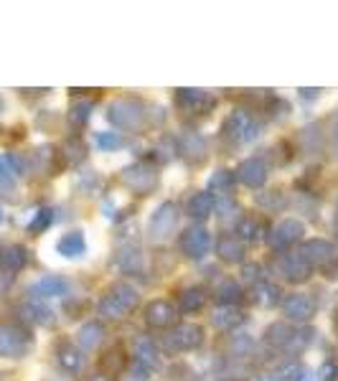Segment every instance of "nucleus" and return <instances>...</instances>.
<instances>
[{
  "instance_id": "obj_1",
  "label": "nucleus",
  "mask_w": 338,
  "mask_h": 381,
  "mask_svg": "<svg viewBox=\"0 0 338 381\" xmlns=\"http://www.w3.org/2000/svg\"><path fill=\"white\" fill-rule=\"evenodd\" d=\"M138 305V290L130 283H112L99 297L97 313L107 320H120Z\"/></svg>"
},
{
  "instance_id": "obj_2",
  "label": "nucleus",
  "mask_w": 338,
  "mask_h": 381,
  "mask_svg": "<svg viewBox=\"0 0 338 381\" xmlns=\"http://www.w3.org/2000/svg\"><path fill=\"white\" fill-rule=\"evenodd\" d=\"M107 120L112 122L117 130H127V133H140L148 125V112L145 105L138 99H117L107 107Z\"/></svg>"
},
{
  "instance_id": "obj_3",
  "label": "nucleus",
  "mask_w": 338,
  "mask_h": 381,
  "mask_svg": "<svg viewBox=\"0 0 338 381\" xmlns=\"http://www.w3.org/2000/svg\"><path fill=\"white\" fill-rule=\"evenodd\" d=\"M204 328L196 323H181L176 328H170L166 336H163L161 346L166 353L176 356V353H189V351H196L201 343H204Z\"/></svg>"
},
{
  "instance_id": "obj_4",
  "label": "nucleus",
  "mask_w": 338,
  "mask_h": 381,
  "mask_svg": "<svg viewBox=\"0 0 338 381\" xmlns=\"http://www.w3.org/2000/svg\"><path fill=\"white\" fill-rule=\"evenodd\" d=\"M178 226V206L173 201H163L153 209L148 219V239L153 244H163L176 234Z\"/></svg>"
},
{
  "instance_id": "obj_5",
  "label": "nucleus",
  "mask_w": 338,
  "mask_h": 381,
  "mask_svg": "<svg viewBox=\"0 0 338 381\" xmlns=\"http://www.w3.org/2000/svg\"><path fill=\"white\" fill-rule=\"evenodd\" d=\"M34 348V336L18 323H0V359H23Z\"/></svg>"
},
{
  "instance_id": "obj_6",
  "label": "nucleus",
  "mask_w": 338,
  "mask_h": 381,
  "mask_svg": "<svg viewBox=\"0 0 338 381\" xmlns=\"http://www.w3.org/2000/svg\"><path fill=\"white\" fill-rule=\"evenodd\" d=\"M122 184L133 190V193L145 196V193H150V190L158 186V168L148 160L133 163V165H127V168L122 170Z\"/></svg>"
},
{
  "instance_id": "obj_7",
  "label": "nucleus",
  "mask_w": 338,
  "mask_h": 381,
  "mask_svg": "<svg viewBox=\"0 0 338 381\" xmlns=\"http://www.w3.org/2000/svg\"><path fill=\"white\" fill-rule=\"evenodd\" d=\"M178 247H181V254H184V257H189V260H193V262H201L206 254L212 252V232H209L204 224L189 226V229L181 234Z\"/></svg>"
},
{
  "instance_id": "obj_8",
  "label": "nucleus",
  "mask_w": 338,
  "mask_h": 381,
  "mask_svg": "<svg viewBox=\"0 0 338 381\" xmlns=\"http://www.w3.org/2000/svg\"><path fill=\"white\" fill-rule=\"evenodd\" d=\"M318 313V300L310 292H290L282 300V315L288 318L290 323L305 325L310 323Z\"/></svg>"
},
{
  "instance_id": "obj_9",
  "label": "nucleus",
  "mask_w": 338,
  "mask_h": 381,
  "mask_svg": "<svg viewBox=\"0 0 338 381\" xmlns=\"http://www.w3.org/2000/svg\"><path fill=\"white\" fill-rule=\"evenodd\" d=\"M260 130L262 125H257V122L247 112H242V110L229 112V117H226L224 125H221V135L229 137L232 142H252L254 137H260Z\"/></svg>"
},
{
  "instance_id": "obj_10",
  "label": "nucleus",
  "mask_w": 338,
  "mask_h": 381,
  "mask_svg": "<svg viewBox=\"0 0 338 381\" xmlns=\"http://www.w3.org/2000/svg\"><path fill=\"white\" fill-rule=\"evenodd\" d=\"M305 234V224L300 219H295V216H288V219H282L280 224L270 232L267 241L270 247L277 249V252H285V249H293L297 244V241L303 239Z\"/></svg>"
},
{
  "instance_id": "obj_11",
  "label": "nucleus",
  "mask_w": 338,
  "mask_h": 381,
  "mask_svg": "<svg viewBox=\"0 0 338 381\" xmlns=\"http://www.w3.org/2000/svg\"><path fill=\"white\" fill-rule=\"evenodd\" d=\"M275 267H277V275H280L282 280H288V283H305L310 277V272H313V267H310L308 260L300 254V249H297V252L280 254Z\"/></svg>"
},
{
  "instance_id": "obj_12",
  "label": "nucleus",
  "mask_w": 338,
  "mask_h": 381,
  "mask_svg": "<svg viewBox=\"0 0 338 381\" xmlns=\"http://www.w3.org/2000/svg\"><path fill=\"white\" fill-rule=\"evenodd\" d=\"M300 254L308 260L310 267H318V269L331 267L333 262H338L336 244L328 241V239H308L303 247H300Z\"/></svg>"
},
{
  "instance_id": "obj_13",
  "label": "nucleus",
  "mask_w": 338,
  "mask_h": 381,
  "mask_svg": "<svg viewBox=\"0 0 338 381\" xmlns=\"http://www.w3.org/2000/svg\"><path fill=\"white\" fill-rule=\"evenodd\" d=\"M234 178H237L242 186H247V188L257 190L267 184L270 168L262 158H244V160L237 165V170H234Z\"/></svg>"
},
{
  "instance_id": "obj_14",
  "label": "nucleus",
  "mask_w": 338,
  "mask_h": 381,
  "mask_svg": "<svg viewBox=\"0 0 338 381\" xmlns=\"http://www.w3.org/2000/svg\"><path fill=\"white\" fill-rule=\"evenodd\" d=\"M71 290V283L66 280V277L61 275H43L38 277L34 285H31V297L34 300H54V297H64L69 295Z\"/></svg>"
},
{
  "instance_id": "obj_15",
  "label": "nucleus",
  "mask_w": 338,
  "mask_h": 381,
  "mask_svg": "<svg viewBox=\"0 0 338 381\" xmlns=\"http://www.w3.org/2000/svg\"><path fill=\"white\" fill-rule=\"evenodd\" d=\"M178 107H184L186 112L193 114H209L216 107V97L206 89H178L176 92Z\"/></svg>"
},
{
  "instance_id": "obj_16",
  "label": "nucleus",
  "mask_w": 338,
  "mask_h": 381,
  "mask_svg": "<svg viewBox=\"0 0 338 381\" xmlns=\"http://www.w3.org/2000/svg\"><path fill=\"white\" fill-rule=\"evenodd\" d=\"M176 148L189 163H204L209 156V142L201 133H184L176 140Z\"/></svg>"
},
{
  "instance_id": "obj_17",
  "label": "nucleus",
  "mask_w": 338,
  "mask_h": 381,
  "mask_svg": "<svg viewBox=\"0 0 338 381\" xmlns=\"http://www.w3.org/2000/svg\"><path fill=\"white\" fill-rule=\"evenodd\" d=\"M133 359L138 366H142L145 371H150V374L161 366V353H158V346H155V341L148 338V336H140V338L133 341Z\"/></svg>"
},
{
  "instance_id": "obj_18",
  "label": "nucleus",
  "mask_w": 338,
  "mask_h": 381,
  "mask_svg": "<svg viewBox=\"0 0 338 381\" xmlns=\"http://www.w3.org/2000/svg\"><path fill=\"white\" fill-rule=\"evenodd\" d=\"M87 249H89V244H87V237L82 229H71V232L61 234L57 241V252L64 260H82Z\"/></svg>"
},
{
  "instance_id": "obj_19",
  "label": "nucleus",
  "mask_w": 338,
  "mask_h": 381,
  "mask_svg": "<svg viewBox=\"0 0 338 381\" xmlns=\"http://www.w3.org/2000/svg\"><path fill=\"white\" fill-rule=\"evenodd\" d=\"M176 315H178L176 305L170 303V300H163V297L148 303V308H145V323L150 328H168V325H173Z\"/></svg>"
},
{
  "instance_id": "obj_20",
  "label": "nucleus",
  "mask_w": 338,
  "mask_h": 381,
  "mask_svg": "<svg viewBox=\"0 0 338 381\" xmlns=\"http://www.w3.org/2000/svg\"><path fill=\"white\" fill-rule=\"evenodd\" d=\"M214 206H216V198H214L212 190H196L191 193L189 201H186V214H189L193 221H206L209 216H214Z\"/></svg>"
},
{
  "instance_id": "obj_21",
  "label": "nucleus",
  "mask_w": 338,
  "mask_h": 381,
  "mask_svg": "<svg viewBox=\"0 0 338 381\" xmlns=\"http://www.w3.org/2000/svg\"><path fill=\"white\" fill-rule=\"evenodd\" d=\"M216 257L226 264H244V244L234 234H221L216 239Z\"/></svg>"
},
{
  "instance_id": "obj_22",
  "label": "nucleus",
  "mask_w": 338,
  "mask_h": 381,
  "mask_svg": "<svg viewBox=\"0 0 338 381\" xmlns=\"http://www.w3.org/2000/svg\"><path fill=\"white\" fill-rule=\"evenodd\" d=\"M57 361L59 366L66 371V374H79V368L84 366V356H82V351H79L71 341H64V343H59L57 348Z\"/></svg>"
},
{
  "instance_id": "obj_23",
  "label": "nucleus",
  "mask_w": 338,
  "mask_h": 381,
  "mask_svg": "<svg viewBox=\"0 0 338 381\" xmlns=\"http://www.w3.org/2000/svg\"><path fill=\"white\" fill-rule=\"evenodd\" d=\"M102 341H105V325L99 323V320H89V323H84L77 331V343L79 348H84V351L99 348Z\"/></svg>"
},
{
  "instance_id": "obj_24",
  "label": "nucleus",
  "mask_w": 338,
  "mask_h": 381,
  "mask_svg": "<svg viewBox=\"0 0 338 381\" xmlns=\"http://www.w3.org/2000/svg\"><path fill=\"white\" fill-rule=\"evenodd\" d=\"M206 305V290L201 285H191V287L181 290L178 295V311L181 313H198Z\"/></svg>"
},
{
  "instance_id": "obj_25",
  "label": "nucleus",
  "mask_w": 338,
  "mask_h": 381,
  "mask_svg": "<svg viewBox=\"0 0 338 381\" xmlns=\"http://www.w3.org/2000/svg\"><path fill=\"white\" fill-rule=\"evenodd\" d=\"M23 315H26V320L29 323H36V325H51L54 320H57V315H54V311H51L49 305L43 303V300H26L23 303Z\"/></svg>"
},
{
  "instance_id": "obj_26",
  "label": "nucleus",
  "mask_w": 338,
  "mask_h": 381,
  "mask_svg": "<svg viewBox=\"0 0 338 381\" xmlns=\"http://www.w3.org/2000/svg\"><path fill=\"white\" fill-rule=\"evenodd\" d=\"M234 237L244 241H260L262 239V221L252 214H242V219L234 224Z\"/></svg>"
},
{
  "instance_id": "obj_27",
  "label": "nucleus",
  "mask_w": 338,
  "mask_h": 381,
  "mask_svg": "<svg viewBox=\"0 0 338 381\" xmlns=\"http://www.w3.org/2000/svg\"><path fill=\"white\" fill-rule=\"evenodd\" d=\"M3 269L15 275V272H21L26 264H29V249L23 247V244H10L8 249H3V260H0Z\"/></svg>"
},
{
  "instance_id": "obj_28",
  "label": "nucleus",
  "mask_w": 338,
  "mask_h": 381,
  "mask_svg": "<svg viewBox=\"0 0 338 381\" xmlns=\"http://www.w3.org/2000/svg\"><path fill=\"white\" fill-rule=\"evenodd\" d=\"M117 267L125 272V275H135V272H140L142 267V252L140 247H135V244H125L117 254Z\"/></svg>"
},
{
  "instance_id": "obj_29",
  "label": "nucleus",
  "mask_w": 338,
  "mask_h": 381,
  "mask_svg": "<svg viewBox=\"0 0 338 381\" xmlns=\"http://www.w3.org/2000/svg\"><path fill=\"white\" fill-rule=\"evenodd\" d=\"M214 214L219 216V221H224V224H237L242 219V209L240 204L234 201L229 193L224 196H216V206H214Z\"/></svg>"
},
{
  "instance_id": "obj_30",
  "label": "nucleus",
  "mask_w": 338,
  "mask_h": 381,
  "mask_svg": "<svg viewBox=\"0 0 338 381\" xmlns=\"http://www.w3.org/2000/svg\"><path fill=\"white\" fill-rule=\"evenodd\" d=\"M244 320L242 311H237V305H219V311H214L212 323L221 331H229V328H237V325Z\"/></svg>"
},
{
  "instance_id": "obj_31",
  "label": "nucleus",
  "mask_w": 338,
  "mask_h": 381,
  "mask_svg": "<svg viewBox=\"0 0 338 381\" xmlns=\"http://www.w3.org/2000/svg\"><path fill=\"white\" fill-rule=\"evenodd\" d=\"M293 336H295V331H293L288 323H272L267 331H265V343H270L272 348L285 351L288 343L293 341Z\"/></svg>"
},
{
  "instance_id": "obj_32",
  "label": "nucleus",
  "mask_w": 338,
  "mask_h": 381,
  "mask_svg": "<svg viewBox=\"0 0 338 381\" xmlns=\"http://www.w3.org/2000/svg\"><path fill=\"white\" fill-rule=\"evenodd\" d=\"M94 112V105L92 99H74L69 107V120L74 127H84L87 122H89V117H92Z\"/></svg>"
},
{
  "instance_id": "obj_33",
  "label": "nucleus",
  "mask_w": 338,
  "mask_h": 381,
  "mask_svg": "<svg viewBox=\"0 0 338 381\" xmlns=\"http://www.w3.org/2000/svg\"><path fill=\"white\" fill-rule=\"evenodd\" d=\"M54 221H57V211H54L51 206H43V209H38V211L34 214V219L29 221V234L38 237V234L46 232Z\"/></svg>"
},
{
  "instance_id": "obj_34",
  "label": "nucleus",
  "mask_w": 338,
  "mask_h": 381,
  "mask_svg": "<svg viewBox=\"0 0 338 381\" xmlns=\"http://www.w3.org/2000/svg\"><path fill=\"white\" fill-rule=\"evenodd\" d=\"M216 300L219 305H237L242 300V285L237 280H224L216 287Z\"/></svg>"
},
{
  "instance_id": "obj_35",
  "label": "nucleus",
  "mask_w": 338,
  "mask_h": 381,
  "mask_svg": "<svg viewBox=\"0 0 338 381\" xmlns=\"http://www.w3.org/2000/svg\"><path fill=\"white\" fill-rule=\"evenodd\" d=\"M300 148L305 150V153H321V148H323V135H321V127L318 125H308L303 127V133H300Z\"/></svg>"
},
{
  "instance_id": "obj_36",
  "label": "nucleus",
  "mask_w": 338,
  "mask_h": 381,
  "mask_svg": "<svg viewBox=\"0 0 338 381\" xmlns=\"http://www.w3.org/2000/svg\"><path fill=\"white\" fill-rule=\"evenodd\" d=\"M125 145L120 133H110V130H99L94 133V148L102 150V153H115V150H120Z\"/></svg>"
},
{
  "instance_id": "obj_37",
  "label": "nucleus",
  "mask_w": 338,
  "mask_h": 381,
  "mask_svg": "<svg viewBox=\"0 0 338 381\" xmlns=\"http://www.w3.org/2000/svg\"><path fill=\"white\" fill-rule=\"evenodd\" d=\"M234 181H237V178H234L232 170L221 168V170H216L212 178H209V188H216L219 196H224V193H229V188L234 186Z\"/></svg>"
},
{
  "instance_id": "obj_38",
  "label": "nucleus",
  "mask_w": 338,
  "mask_h": 381,
  "mask_svg": "<svg viewBox=\"0 0 338 381\" xmlns=\"http://www.w3.org/2000/svg\"><path fill=\"white\" fill-rule=\"evenodd\" d=\"M254 292H257V303L260 305H275L280 300V287L272 283H265V280L260 285H254Z\"/></svg>"
},
{
  "instance_id": "obj_39",
  "label": "nucleus",
  "mask_w": 338,
  "mask_h": 381,
  "mask_svg": "<svg viewBox=\"0 0 338 381\" xmlns=\"http://www.w3.org/2000/svg\"><path fill=\"white\" fill-rule=\"evenodd\" d=\"M0 190H15V170L8 156H0Z\"/></svg>"
},
{
  "instance_id": "obj_40",
  "label": "nucleus",
  "mask_w": 338,
  "mask_h": 381,
  "mask_svg": "<svg viewBox=\"0 0 338 381\" xmlns=\"http://www.w3.org/2000/svg\"><path fill=\"white\" fill-rule=\"evenodd\" d=\"M282 376H285V381H313V371L305 364H293L282 371Z\"/></svg>"
},
{
  "instance_id": "obj_41",
  "label": "nucleus",
  "mask_w": 338,
  "mask_h": 381,
  "mask_svg": "<svg viewBox=\"0 0 338 381\" xmlns=\"http://www.w3.org/2000/svg\"><path fill=\"white\" fill-rule=\"evenodd\" d=\"M252 338L247 336V333H237V336H232V343H229V348H232L234 356H244V353L252 351Z\"/></svg>"
},
{
  "instance_id": "obj_42",
  "label": "nucleus",
  "mask_w": 338,
  "mask_h": 381,
  "mask_svg": "<svg viewBox=\"0 0 338 381\" xmlns=\"http://www.w3.org/2000/svg\"><path fill=\"white\" fill-rule=\"evenodd\" d=\"M260 206L262 209H267V211H275V209H282V206H285V196H282L280 190H267V193H262L260 196Z\"/></svg>"
},
{
  "instance_id": "obj_43",
  "label": "nucleus",
  "mask_w": 338,
  "mask_h": 381,
  "mask_svg": "<svg viewBox=\"0 0 338 381\" xmlns=\"http://www.w3.org/2000/svg\"><path fill=\"white\" fill-rule=\"evenodd\" d=\"M262 264H257V262H247L244 267H242V280L244 283H252V285H260L265 277H262Z\"/></svg>"
},
{
  "instance_id": "obj_44",
  "label": "nucleus",
  "mask_w": 338,
  "mask_h": 381,
  "mask_svg": "<svg viewBox=\"0 0 338 381\" xmlns=\"http://www.w3.org/2000/svg\"><path fill=\"white\" fill-rule=\"evenodd\" d=\"M170 381H198V374L189 364H176L170 368Z\"/></svg>"
},
{
  "instance_id": "obj_45",
  "label": "nucleus",
  "mask_w": 338,
  "mask_h": 381,
  "mask_svg": "<svg viewBox=\"0 0 338 381\" xmlns=\"http://www.w3.org/2000/svg\"><path fill=\"white\" fill-rule=\"evenodd\" d=\"M64 158L69 163H79L82 158H84V145L79 142V137L77 140H69L66 145H64Z\"/></svg>"
},
{
  "instance_id": "obj_46",
  "label": "nucleus",
  "mask_w": 338,
  "mask_h": 381,
  "mask_svg": "<svg viewBox=\"0 0 338 381\" xmlns=\"http://www.w3.org/2000/svg\"><path fill=\"white\" fill-rule=\"evenodd\" d=\"M150 371H145L142 366H138V364H133V368H130V374L125 376V381H148Z\"/></svg>"
},
{
  "instance_id": "obj_47",
  "label": "nucleus",
  "mask_w": 338,
  "mask_h": 381,
  "mask_svg": "<svg viewBox=\"0 0 338 381\" xmlns=\"http://www.w3.org/2000/svg\"><path fill=\"white\" fill-rule=\"evenodd\" d=\"M249 381H285L282 371H267V374H254Z\"/></svg>"
},
{
  "instance_id": "obj_48",
  "label": "nucleus",
  "mask_w": 338,
  "mask_h": 381,
  "mask_svg": "<svg viewBox=\"0 0 338 381\" xmlns=\"http://www.w3.org/2000/svg\"><path fill=\"white\" fill-rule=\"evenodd\" d=\"M297 94L303 99H318L321 97V89H308V87H305V89H297Z\"/></svg>"
},
{
  "instance_id": "obj_49",
  "label": "nucleus",
  "mask_w": 338,
  "mask_h": 381,
  "mask_svg": "<svg viewBox=\"0 0 338 381\" xmlns=\"http://www.w3.org/2000/svg\"><path fill=\"white\" fill-rule=\"evenodd\" d=\"M331 142H333V150H336V156H338V117L333 120V127H331Z\"/></svg>"
},
{
  "instance_id": "obj_50",
  "label": "nucleus",
  "mask_w": 338,
  "mask_h": 381,
  "mask_svg": "<svg viewBox=\"0 0 338 381\" xmlns=\"http://www.w3.org/2000/svg\"><path fill=\"white\" fill-rule=\"evenodd\" d=\"M89 381H110V376H94V379H89Z\"/></svg>"
},
{
  "instance_id": "obj_51",
  "label": "nucleus",
  "mask_w": 338,
  "mask_h": 381,
  "mask_svg": "<svg viewBox=\"0 0 338 381\" xmlns=\"http://www.w3.org/2000/svg\"><path fill=\"white\" fill-rule=\"evenodd\" d=\"M333 232H336V237H338V219H336V224H333Z\"/></svg>"
},
{
  "instance_id": "obj_52",
  "label": "nucleus",
  "mask_w": 338,
  "mask_h": 381,
  "mask_svg": "<svg viewBox=\"0 0 338 381\" xmlns=\"http://www.w3.org/2000/svg\"><path fill=\"white\" fill-rule=\"evenodd\" d=\"M0 224H3V211H0Z\"/></svg>"
},
{
  "instance_id": "obj_53",
  "label": "nucleus",
  "mask_w": 338,
  "mask_h": 381,
  "mask_svg": "<svg viewBox=\"0 0 338 381\" xmlns=\"http://www.w3.org/2000/svg\"><path fill=\"white\" fill-rule=\"evenodd\" d=\"M0 260H3V247H0Z\"/></svg>"
},
{
  "instance_id": "obj_54",
  "label": "nucleus",
  "mask_w": 338,
  "mask_h": 381,
  "mask_svg": "<svg viewBox=\"0 0 338 381\" xmlns=\"http://www.w3.org/2000/svg\"><path fill=\"white\" fill-rule=\"evenodd\" d=\"M336 211H338V201H336Z\"/></svg>"
},
{
  "instance_id": "obj_55",
  "label": "nucleus",
  "mask_w": 338,
  "mask_h": 381,
  "mask_svg": "<svg viewBox=\"0 0 338 381\" xmlns=\"http://www.w3.org/2000/svg\"><path fill=\"white\" fill-rule=\"evenodd\" d=\"M0 133H3V127H0Z\"/></svg>"
}]
</instances>
